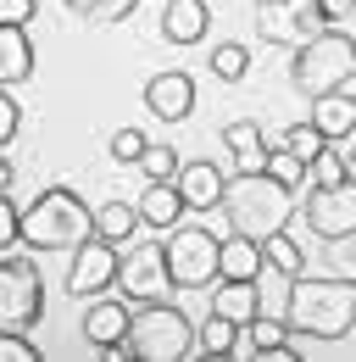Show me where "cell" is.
Wrapping results in <instances>:
<instances>
[{"label":"cell","mask_w":356,"mask_h":362,"mask_svg":"<svg viewBox=\"0 0 356 362\" xmlns=\"http://www.w3.org/2000/svg\"><path fill=\"white\" fill-rule=\"evenodd\" d=\"M106 151H112V162H129V168H139V162H145V151H150V139L139 134V129H112Z\"/></svg>","instance_id":"cell-31"},{"label":"cell","mask_w":356,"mask_h":362,"mask_svg":"<svg viewBox=\"0 0 356 362\" xmlns=\"http://www.w3.org/2000/svg\"><path fill=\"white\" fill-rule=\"evenodd\" d=\"M290 329L307 340H345L356 329V284L328 273H301L290 296Z\"/></svg>","instance_id":"cell-2"},{"label":"cell","mask_w":356,"mask_h":362,"mask_svg":"<svg viewBox=\"0 0 356 362\" xmlns=\"http://www.w3.org/2000/svg\"><path fill=\"white\" fill-rule=\"evenodd\" d=\"M129 351L145 362H184L201 351V329L189 323L184 307H173L167 296H156V301H139V313H134Z\"/></svg>","instance_id":"cell-4"},{"label":"cell","mask_w":356,"mask_h":362,"mask_svg":"<svg viewBox=\"0 0 356 362\" xmlns=\"http://www.w3.org/2000/svg\"><path fill=\"white\" fill-rule=\"evenodd\" d=\"M89 234H95V212L67 184H50L23 206V245L28 251H78Z\"/></svg>","instance_id":"cell-1"},{"label":"cell","mask_w":356,"mask_h":362,"mask_svg":"<svg viewBox=\"0 0 356 362\" xmlns=\"http://www.w3.org/2000/svg\"><path fill=\"white\" fill-rule=\"evenodd\" d=\"M317 6H323V23H328V28L356 23V0H317Z\"/></svg>","instance_id":"cell-37"},{"label":"cell","mask_w":356,"mask_h":362,"mask_svg":"<svg viewBox=\"0 0 356 362\" xmlns=\"http://www.w3.org/2000/svg\"><path fill=\"white\" fill-rule=\"evenodd\" d=\"M222 212H228V228L234 234H251V240H267L290 223L295 212V189L284 179H273L267 168L256 173H234L228 179V195H222Z\"/></svg>","instance_id":"cell-3"},{"label":"cell","mask_w":356,"mask_h":362,"mask_svg":"<svg viewBox=\"0 0 356 362\" xmlns=\"http://www.w3.org/2000/svg\"><path fill=\"white\" fill-rule=\"evenodd\" d=\"M262 251H267V262H278V268H284V273H295V279L307 273V257H301V245H295V240H290L284 228H278V234H267V240H262Z\"/></svg>","instance_id":"cell-30"},{"label":"cell","mask_w":356,"mask_h":362,"mask_svg":"<svg viewBox=\"0 0 356 362\" xmlns=\"http://www.w3.org/2000/svg\"><path fill=\"white\" fill-rule=\"evenodd\" d=\"M317 273H328V279H351V284H356V228H351V234L323 240V262H317Z\"/></svg>","instance_id":"cell-25"},{"label":"cell","mask_w":356,"mask_h":362,"mask_svg":"<svg viewBox=\"0 0 356 362\" xmlns=\"http://www.w3.org/2000/svg\"><path fill=\"white\" fill-rule=\"evenodd\" d=\"M117 268H123V251L112 245V240H100V234H89L84 245L73 251V268H67V296H106L112 284H117Z\"/></svg>","instance_id":"cell-11"},{"label":"cell","mask_w":356,"mask_h":362,"mask_svg":"<svg viewBox=\"0 0 356 362\" xmlns=\"http://www.w3.org/2000/svg\"><path fill=\"white\" fill-rule=\"evenodd\" d=\"M251 17H256V34L273 40V45H307L328 28L317 0H256Z\"/></svg>","instance_id":"cell-8"},{"label":"cell","mask_w":356,"mask_h":362,"mask_svg":"<svg viewBox=\"0 0 356 362\" xmlns=\"http://www.w3.org/2000/svg\"><path fill=\"white\" fill-rule=\"evenodd\" d=\"M184 212H189V201H184L178 179H150L145 189H139V218H145V228L167 234V228L184 223Z\"/></svg>","instance_id":"cell-16"},{"label":"cell","mask_w":356,"mask_h":362,"mask_svg":"<svg viewBox=\"0 0 356 362\" xmlns=\"http://www.w3.org/2000/svg\"><path fill=\"white\" fill-rule=\"evenodd\" d=\"M167 268H173V290H212L222 279V240L201 223L167 228Z\"/></svg>","instance_id":"cell-6"},{"label":"cell","mask_w":356,"mask_h":362,"mask_svg":"<svg viewBox=\"0 0 356 362\" xmlns=\"http://www.w3.org/2000/svg\"><path fill=\"white\" fill-rule=\"evenodd\" d=\"M273 145H284V151H295L301 162H312V156H317V151H323L328 139H323V129H317V123L307 117V123H290L284 134H273Z\"/></svg>","instance_id":"cell-26"},{"label":"cell","mask_w":356,"mask_h":362,"mask_svg":"<svg viewBox=\"0 0 356 362\" xmlns=\"http://www.w3.org/2000/svg\"><path fill=\"white\" fill-rule=\"evenodd\" d=\"M117 290L129 296L134 307H139V301H156V296H167V290H173L167 245H156V240H134L129 251H123V268H117Z\"/></svg>","instance_id":"cell-9"},{"label":"cell","mask_w":356,"mask_h":362,"mask_svg":"<svg viewBox=\"0 0 356 362\" xmlns=\"http://www.w3.org/2000/svg\"><path fill=\"white\" fill-rule=\"evenodd\" d=\"M267 173H273V179H284L290 189H307V184H312V168L295 156V151H284V145H273V156H267Z\"/></svg>","instance_id":"cell-29"},{"label":"cell","mask_w":356,"mask_h":362,"mask_svg":"<svg viewBox=\"0 0 356 362\" xmlns=\"http://www.w3.org/2000/svg\"><path fill=\"white\" fill-rule=\"evenodd\" d=\"M212 73H218L222 84H239V78L251 73V50L234 45V40H228V45H212Z\"/></svg>","instance_id":"cell-27"},{"label":"cell","mask_w":356,"mask_h":362,"mask_svg":"<svg viewBox=\"0 0 356 362\" xmlns=\"http://www.w3.org/2000/svg\"><path fill=\"white\" fill-rule=\"evenodd\" d=\"M178 189H184L189 212H222L228 173H222L218 162H184V168H178Z\"/></svg>","instance_id":"cell-15"},{"label":"cell","mask_w":356,"mask_h":362,"mask_svg":"<svg viewBox=\"0 0 356 362\" xmlns=\"http://www.w3.org/2000/svg\"><path fill=\"white\" fill-rule=\"evenodd\" d=\"M351 78H356V40L345 28H323L317 40L295 45L290 84L307 95V100H317V95H328V90H345Z\"/></svg>","instance_id":"cell-5"},{"label":"cell","mask_w":356,"mask_h":362,"mask_svg":"<svg viewBox=\"0 0 356 362\" xmlns=\"http://www.w3.org/2000/svg\"><path fill=\"white\" fill-rule=\"evenodd\" d=\"M0 357H6V362H34V357H40V346L28 340V329H0Z\"/></svg>","instance_id":"cell-35"},{"label":"cell","mask_w":356,"mask_h":362,"mask_svg":"<svg viewBox=\"0 0 356 362\" xmlns=\"http://www.w3.org/2000/svg\"><path fill=\"white\" fill-rule=\"evenodd\" d=\"M307 168H312V184H340V179H345V151H334V145H323V151L312 156Z\"/></svg>","instance_id":"cell-33"},{"label":"cell","mask_w":356,"mask_h":362,"mask_svg":"<svg viewBox=\"0 0 356 362\" xmlns=\"http://www.w3.org/2000/svg\"><path fill=\"white\" fill-rule=\"evenodd\" d=\"M145 106H150V117H162V123H184V117L195 112V78H189V73H156V78L145 84Z\"/></svg>","instance_id":"cell-14"},{"label":"cell","mask_w":356,"mask_h":362,"mask_svg":"<svg viewBox=\"0 0 356 362\" xmlns=\"http://www.w3.org/2000/svg\"><path fill=\"white\" fill-rule=\"evenodd\" d=\"M44 313V279L34 257L0 251V329H34Z\"/></svg>","instance_id":"cell-7"},{"label":"cell","mask_w":356,"mask_h":362,"mask_svg":"<svg viewBox=\"0 0 356 362\" xmlns=\"http://www.w3.org/2000/svg\"><path fill=\"white\" fill-rule=\"evenodd\" d=\"M17 129H23V106H17L11 95H0V151L17 139Z\"/></svg>","instance_id":"cell-36"},{"label":"cell","mask_w":356,"mask_h":362,"mask_svg":"<svg viewBox=\"0 0 356 362\" xmlns=\"http://www.w3.org/2000/svg\"><path fill=\"white\" fill-rule=\"evenodd\" d=\"M84 340L95 351H112V346H129V329H134V301H112V296H89L84 307Z\"/></svg>","instance_id":"cell-12"},{"label":"cell","mask_w":356,"mask_h":362,"mask_svg":"<svg viewBox=\"0 0 356 362\" xmlns=\"http://www.w3.org/2000/svg\"><path fill=\"white\" fill-rule=\"evenodd\" d=\"M67 6H73V11L84 17V23L106 28V23H123V17H129V11L139 6V0H67Z\"/></svg>","instance_id":"cell-28"},{"label":"cell","mask_w":356,"mask_h":362,"mask_svg":"<svg viewBox=\"0 0 356 362\" xmlns=\"http://www.w3.org/2000/svg\"><path fill=\"white\" fill-rule=\"evenodd\" d=\"M178 168H184V162H178L173 145H150V151H145V162H139V173H145V179H178Z\"/></svg>","instance_id":"cell-32"},{"label":"cell","mask_w":356,"mask_h":362,"mask_svg":"<svg viewBox=\"0 0 356 362\" xmlns=\"http://www.w3.org/2000/svg\"><path fill=\"white\" fill-rule=\"evenodd\" d=\"M218 139H222V151H228V162H234V173H256V168H267V156H273V134H267L262 123H251V117L222 123Z\"/></svg>","instance_id":"cell-13"},{"label":"cell","mask_w":356,"mask_h":362,"mask_svg":"<svg viewBox=\"0 0 356 362\" xmlns=\"http://www.w3.org/2000/svg\"><path fill=\"white\" fill-rule=\"evenodd\" d=\"M267 262L262 240H251V234H234L228 228V240H222V279H256Z\"/></svg>","instance_id":"cell-22"},{"label":"cell","mask_w":356,"mask_h":362,"mask_svg":"<svg viewBox=\"0 0 356 362\" xmlns=\"http://www.w3.org/2000/svg\"><path fill=\"white\" fill-rule=\"evenodd\" d=\"M23 240V206L11 201V189H0V251H11Z\"/></svg>","instance_id":"cell-34"},{"label":"cell","mask_w":356,"mask_h":362,"mask_svg":"<svg viewBox=\"0 0 356 362\" xmlns=\"http://www.w3.org/2000/svg\"><path fill=\"white\" fill-rule=\"evenodd\" d=\"M312 123L323 129V139L334 145V139H351L356 134V95L351 90H328L312 100Z\"/></svg>","instance_id":"cell-19"},{"label":"cell","mask_w":356,"mask_h":362,"mask_svg":"<svg viewBox=\"0 0 356 362\" xmlns=\"http://www.w3.org/2000/svg\"><path fill=\"white\" fill-rule=\"evenodd\" d=\"M256 296H262V317H290L295 273H284L278 262H262V273H256Z\"/></svg>","instance_id":"cell-23"},{"label":"cell","mask_w":356,"mask_h":362,"mask_svg":"<svg viewBox=\"0 0 356 362\" xmlns=\"http://www.w3.org/2000/svg\"><path fill=\"white\" fill-rule=\"evenodd\" d=\"M345 179L356 184V134H351V145H345Z\"/></svg>","instance_id":"cell-40"},{"label":"cell","mask_w":356,"mask_h":362,"mask_svg":"<svg viewBox=\"0 0 356 362\" xmlns=\"http://www.w3.org/2000/svg\"><path fill=\"white\" fill-rule=\"evenodd\" d=\"M139 201H106V206H95V234L100 240H112V245H134L139 240Z\"/></svg>","instance_id":"cell-21"},{"label":"cell","mask_w":356,"mask_h":362,"mask_svg":"<svg viewBox=\"0 0 356 362\" xmlns=\"http://www.w3.org/2000/svg\"><path fill=\"white\" fill-rule=\"evenodd\" d=\"M212 313L234 317V323H251V317L262 313L256 279H218V284H212Z\"/></svg>","instance_id":"cell-20"},{"label":"cell","mask_w":356,"mask_h":362,"mask_svg":"<svg viewBox=\"0 0 356 362\" xmlns=\"http://www.w3.org/2000/svg\"><path fill=\"white\" fill-rule=\"evenodd\" d=\"M301 218L317 240H334V234H351L356 228V184L340 179V184H307L301 195Z\"/></svg>","instance_id":"cell-10"},{"label":"cell","mask_w":356,"mask_h":362,"mask_svg":"<svg viewBox=\"0 0 356 362\" xmlns=\"http://www.w3.org/2000/svg\"><path fill=\"white\" fill-rule=\"evenodd\" d=\"M34 78V40L23 23H0V84L17 90Z\"/></svg>","instance_id":"cell-18"},{"label":"cell","mask_w":356,"mask_h":362,"mask_svg":"<svg viewBox=\"0 0 356 362\" xmlns=\"http://www.w3.org/2000/svg\"><path fill=\"white\" fill-rule=\"evenodd\" d=\"M234 351H245V323L212 313L201 323V357H234Z\"/></svg>","instance_id":"cell-24"},{"label":"cell","mask_w":356,"mask_h":362,"mask_svg":"<svg viewBox=\"0 0 356 362\" xmlns=\"http://www.w3.org/2000/svg\"><path fill=\"white\" fill-rule=\"evenodd\" d=\"M17 184V168H11V156H0V189H11Z\"/></svg>","instance_id":"cell-39"},{"label":"cell","mask_w":356,"mask_h":362,"mask_svg":"<svg viewBox=\"0 0 356 362\" xmlns=\"http://www.w3.org/2000/svg\"><path fill=\"white\" fill-rule=\"evenodd\" d=\"M0 23H34V0H0Z\"/></svg>","instance_id":"cell-38"},{"label":"cell","mask_w":356,"mask_h":362,"mask_svg":"<svg viewBox=\"0 0 356 362\" xmlns=\"http://www.w3.org/2000/svg\"><path fill=\"white\" fill-rule=\"evenodd\" d=\"M212 28V6L206 0H167L162 6V40L167 45H201Z\"/></svg>","instance_id":"cell-17"}]
</instances>
